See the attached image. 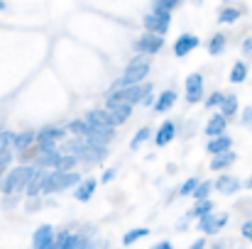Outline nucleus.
<instances>
[{"label": "nucleus", "mask_w": 252, "mask_h": 249, "mask_svg": "<svg viewBox=\"0 0 252 249\" xmlns=\"http://www.w3.org/2000/svg\"><path fill=\"white\" fill-rule=\"evenodd\" d=\"M34 168L37 166H32V164H20L17 168H7V173L0 178L2 195H7V193H22L25 186H27V181L32 178Z\"/></svg>", "instance_id": "1"}, {"label": "nucleus", "mask_w": 252, "mask_h": 249, "mask_svg": "<svg viewBox=\"0 0 252 249\" xmlns=\"http://www.w3.org/2000/svg\"><path fill=\"white\" fill-rule=\"evenodd\" d=\"M152 93V83H132V85H123L118 90H113L108 95V100H118V103H130V105H137L142 103L147 95Z\"/></svg>", "instance_id": "2"}, {"label": "nucleus", "mask_w": 252, "mask_h": 249, "mask_svg": "<svg viewBox=\"0 0 252 249\" xmlns=\"http://www.w3.org/2000/svg\"><path fill=\"white\" fill-rule=\"evenodd\" d=\"M86 125L91 127V135H98V137H103L105 142H110V139L115 137V130H113V125H110L105 110H88V112H86Z\"/></svg>", "instance_id": "3"}, {"label": "nucleus", "mask_w": 252, "mask_h": 249, "mask_svg": "<svg viewBox=\"0 0 252 249\" xmlns=\"http://www.w3.org/2000/svg\"><path fill=\"white\" fill-rule=\"evenodd\" d=\"M147 74H150V61H147L145 56H137V59H132V61L127 64L123 79L118 81V88H123V85H132V83H142L145 79H147Z\"/></svg>", "instance_id": "4"}, {"label": "nucleus", "mask_w": 252, "mask_h": 249, "mask_svg": "<svg viewBox=\"0 0 252 249\" xmlns=\"http://www.w3.org/2000/svg\"><path fill=\"white\" fill-rule=\"evenodd\" d=\"M228 225V213H206L198 218V230L203 235H218L223 227Z\"/></svg>", "instance_id": "5"}, {"label": "nucleus", "mask_w": 252, "mask_h": 249, "mask_svg": "<svg viewBox=\"0 0 252 249\" xmlns=\"http://www.w3.org/2000/svg\"><path fill=\"white\" fill-rule=\"evenodd\" d=\"M105 115H108L110 125H113V127H118V125H123V122H127V120H130V115H132V105H130V103L108 100V105H105Z\"/></svg>", "instance_id": "6"}, {"label": "nucleus", "mask_w": 252, "mask_h": 249, "mask_svg": "<svg viewBox=\"0 0 252 249\" xmlns=\"http://www.w3.org/2000/svg\"><path fill=\"white\" fill-rule=\"evenodd\" d=\"M142 25L147 32H155V34H164L171 25V12H147L142 17Z\"/></svg>", "instance_id": "7"}, {"label": "nucleus", "mask_w": 252, "mask_h": 249, "mask_svg": "<svg viewBox=\"0 0 252 249\" xmlns=\"http://www.w3.org/2000/svg\"><path fill=\"white\" fill-rule=\"evenodd\" d=\"M164 47V39H162V34H155V32H145L137 42H135V49L145 56V54H157L159 49Z\"/></svg>", "instance_id": "8"}, {"label": "nucleus", "mask_w": 252, "mask_h": 249, "mask_svg": "<svg viewBox=\"0 0 252 249\" xmlns=\"http://www.w3.org/2000/svg\"><path fill=\"white\" fill-rule=\"evenodd\" d=\"M240 188H243L240 178H235V176H230V173H220V176L213 181V191H218L220 195H235Z\"/></svg>", "instance_id": "9"}, {"label": "nucleus", "mask_w": 252, "mask_h": 249, "mask_svg": "<svg viewBox=\"0 0 252 249\" xmlns=\"http://www.w3.org/2000/svg\"><path fill=\"white\" fill-rule=\"evenodd\" d=\"M203 98V76L201 74H191L186 79V103L193 105Z\"/></svg>", "instance_id": "10"}, {"label": "nucleus", "mask_w": 252, "mask_h": 249, "mask_svg": "<svg viewBox=\"0 0 252 249\" xmlns=\"http://www.w3.org/2000/svg\"><path fill=\"white\" fill-rule=\"evenodd\" d=\"M54 227L52 225H39L32 235V249H47L52 242H54Z\"/></svg>", "instance_id": "11"}, {"label": "nucleus", "mask_w": 252, "mask_h": 249, "mask_svg": "<svg viewBox=\"0 0 252 249\" xmlns=\"http://www.w3.org/2000/svg\"><path fill=\"white\" fill-rule=\"evenodd\" d=\"M95 188H98V181H95V178H81V181L74 186V198H76L79 203H86V200L93 198Z\"/></svg>", "instance_id": "12"}, {"label": "nucleus", "mask_w": 252, "mask_h": 249, "mask_svg": "<svg viewBox=\"0 0 252 249\" xmlns=\"http://www.w3.org/2000/svg\"><path fill=\"white\" fill-rule=\"evenodd\" d=\"M198 47V37L196 34H181L176 42H174V54L181 59V56H186L189 52H193Z\"/></svg>", "instance_id": "13"}, {"label": "nucleus", "mask_w": 252, "mask_h": 249, "mask_svg": "<svg viewBox=\"0 0 252 249\" xmlns=\"http://www.w3.org/2000/svg\"><path fill=\"white\" fill-rule=\"evenodd\" d=\"M238 162V154L233 149L228 152H220V154H213V162H211V171H225Z\"/></svg>", "instance_id": "14"}, {"label": "nucleus", "mask_w": 252, "mask_h": 249, "mask_svg": "<svg viewBox=\"0 0 252 249\" xmlns=\"http://www.w3.org/2000/svg\"><path fill=\"white\" fill-rule=\"evenodd\" d=\"M44 173H47V168H34L32 178L27 181V186H25V191H22L27 198H32V195H39V193H42V181H44Z\"/></svg>", "instance_id": "15"}, {"label": "nucleus", "mask_w": 252, "mask_h": 249, "mask_svg": "<svg viewBox=\"0 0 252 249\" xmlns=\"http://www.w3.org/2000/svg\"><path fill=\"white\" fill-rule=\"evenodd\" d=\"M59 154H62V152H59L57 147H54V149H44V152H39V154H37L34 166H37V168H47V171H49V168H54L57 159H59Z\"/></svg>", "instance_id": "16"}, {"label": "nucleus", "mask_w": 252, "mask_h": 249, "mask_svg": "<svg viewBox=\"0 0 252 249\" xmlns=\"http://www.w3.org/2000/svg\"><path fill=\"white\" fill-rule=\"evenodd\" d=\"M225 130H228V120L218 112V115H213L211 120H208V125H206V135H208V139L211 137H218V135H225Z\"/></svg>", "instance_id": "17"}, {"label": "nucleus", "mask_w": 252, "mask_h": 249, "mask_svg": "<svg viewBox=\"0 0 252 249\" xmlns=\"http://www.w3.org/2000/svg\"><path fill=\"white\" fill-rule=\"evenodd\" d=\"M233 147V139L228 137V135H218V137H211L208 139V154L213 157V154H220V152H228Z\"/></svg>", "instance_id": "18"}, {"label": "nucleus", "mask_w": 252, "mask_h": 249, "mask_svg": "<svg viewBox=\"0 0 252 249\" xmlns=\"http://www.w3.org/2000/svg\"><path fill=\"white\" fill-rule=\"evenodd\" d=\"M174 137H176V125L167 120V122H162V127L157 130V135H155V142H157V147H167Z\"/></svg>", "instance_id": "19"}, {"label": "nucleus", "mask_w": 252, "mask_h": 249, "mask_svg": "<svg viewBox=\"0 0 252 249\" xmlns=\"http://www.w3.org/2000/svg\"><path fill=\"white\" fill-rule=\"evenodd\" d=\"M34 142H37V132H34V130H25V132H17V135H15V139H12V149L22 152V149L32 147Z\"/></svg>", "instance_id": "20"}, {"label": "nucleus", "mask_w": 252, "mask_h": 249, "mask_svg": "<svg viewBox=\"0 0 252 249\" xmlns=\"http://www.w3.org/2000/svg\"><path fill=\"white\" fill-rule=\"evenodd\" d=\"M64 137H66V130H59V127H44V130L37 132V142H52V144H57Z\"/></svg>", "instance_id": "21"}, {"label": "nucleus", "mask_w": 252, "mask_h": 249, "mask_svg": "<svg viewBox=\"0 0 252 249\" xmlns=\"http://www.w3.org/2000/svg\"><path fill=\"white\" fill-rule=\"evenodd\" d=\"M238 108H240V105H238V95L230 93V95H225L223 103H220V115H223L225 120H233V117L238 115Z\"/></svg>", "instance_id": "22"}, {"label": "nucleus", "mask_w": 252, "mask_h": 249, "mask_svg": "<svg viewBox=\"0 0 252 249\" xmlns=\"http://www.w3.org/2000/svg\"><path fill=\"white\" fill-rule=\"evenodd\" d=\"M213 208H216V205H213V200H211V198H203V200H196V205H193V208H191V210L186 213V218H189V220H198L201 215H206V213H211Z\"/></svg>", "instance_id": "23"}, {"label": "nucleus", "mask_w": 252, "mask_h": 249, "mask_svg": "<svg viewBox=\"0 0 252 249\" xmlns=\"http://www.w3.org/2000/svg\"><path fill=\"white\" fill-rule=\"evenodd\" d=\"M150 235V227H132L130 232H125L123 235V247H130V245H135V242H140L142 237H147Z\"/></svg>", "instance_id": "24"}, {"label": "nucleus", "mask_w": 252, "mask_h": 249, "mask_svg": "<svg viewBox=\"0 0 252 249\" xmlns=\"http://www.w3.org/2000/svg\"><path fill=\"white\" fill-rule=\"evenodd\" d=\"M174 103H176V93H174V90H164V93L157 98V103H155V112H167Z\"/></svg>", "instance_id": "25"}, {"label": "nucleus", "mask_w": 252, "mask_h": 249, "mask_svg": "<svg viewBox=\"0 0 252 249\" xmlns=\"http://www.w3.org/2000/svg\"><path fill=\"white\" fill-rule=\"evenodd\" d=\"M76 164H79V159L74 157V154H59V159H57V164H54V168L57 171H74L76 168Z\"/></svg>", "instance_id": "26"}, {"label": "nucleus", "mask_w": 252, "mask_h": 249, "mask_svg": "<svg viewBox=\"0 0 252 249\" xmlns=\"http://www.w3.org/2000/svg\"><path fill=\"white\" fill-rule=\"evenodd\" d=\"M211 191H213V183L211 181H198L196 188L191 191V195H193V200H203V198L211 195Z\"/></svg>", "instance_id": "27"}, {"label": "nucleus", "mask_w": 252, "mask_h": 249, "mask_svg": "<svg viewBox=\"0 0 252 249\" xmlns=\"http://www.w3.org/2000/svg\"><path fill=\"white\" fill-rule=\"evenodd\" d=\"M245 79H248V64H245V61H235V64H233V71H230V81L243 83Z\"/></svg>", "instance_id": "28"}, {"label": "nucleus", "mask_w": 252, "mask_h": 249, "mask_svg": "<svg viewBox=\"0 0 252 249\" xmlns=\"http://www.w3.org/2000/svg\"><path fill=\"white\" fill-rule=\"evenodd\" d=\"M240 15H243V10H238V7H225V10H220L218 22H220V25H230V22H235Z\"/></svg>", "instance_id": "29"}, {"label": "nucleus", "mask_w": 252, "mask_h": 249, "mask_svg": "<svg viewBox=\"0 0 252 249\" xmlns=\"http://www.w3.org/2000/svg\"><path fill=\"white\" fill-rule=\"evenodd\" d=\"M223 49H225V34H216L211 42H208V52L213 54V56H218V54H223Z\"/></svg>", "instance_id": "30"}, {"label": "nucleus", "mask_w": 252, "mask_h": 249, "mask_svg": "<svg viewBox=\"0 0 252 249\" xmlns=\"http://www.w3.org/2000/svg\"><path fill=\"white\" fill-rule=\"evenodd\" d=\"M74 137H86L88 132H91V127L86 125V120H74V122H69V127H66Z\"/></svg>", "instance_id": "31"}, {"label": "nucleus", "mask_w": 252, "mask_h": 249, "mask_svg": "<svg viewBox=\"0 0 252 249\" xmlns=\"http://www.w3.org/2000/svg\"><path fill=\"white\" fill-rule=\"evenodd\" d=\"M181 0H152V12H171Z\"/></svg>", "instance_id": "32"}, {"label": "nucleus", "mask_w": 252, "mask_h": 249, "mask_svg": "<svg viewBox=\"0 0 252 249\" xmlns=\"http://www.w3.org/2000/svg\"><path fill=\"white\" fill-rule=\"evenodd\" d=\"M150 135H152V130H150V127H142V130H137V135L132 137L130 147H132V149H140V147H142V144L150 139Z\"/></svg>", "instance_id": "33"}, {"label": "nucleus", "mask_w": 252, "mask_h": 249, "mask_svg": "<svg viewBox=\"0 0 252 249\" xmlns=\"http://www.w3.org/2000/svg\"><path fill=\"white\" fill-rule=\"evenodd\" d=\"M196 183H198V178H186L181 186H179V191H176V195H191V191L196 188Z\"/></svg>", "instance_id": "34"}, {"label": "nucleus", "mask_w": 252, "mask_h": 249, "mask_svg": "<svg viewBox=\"0 0 252 249\" xmlns=\"http://www.w3.org/2000/svg\"><path fill=\"white\" fill-rule=\"evenodd\" d=\"M44 208V200H42V195H32V198H27V213H37V210H42Z\"/></svg>", "instance_id": "35"}, {"label": "nucleus", "mask_w": 252, "mask_h": 249, "mask_svg": "<svg viewBox=\"0 0 252 249\" xmlns=\"http://www.w3.org/2000/svg\"><path fill=\"white\" fill-rule=\"evenodd\" d=\"M17 203H20V193H7V195H2V208H5V210H12Z\"/></svg>", "instance_id": "36"}, {"label": "nucleus", "mask_w": 252, "mask_h": 249, "mask_svg": "<svg viewBox=\"0 0 252 249\" xmlns=\"http://www.w3.org/2000/svg\"><path fill=\"white\" fill-rule=\"evenodd\" d=\"M71 235V230H64V232H59V235H54V242L49 245L47 249H62L64 247V242H66V237Z\"/></svg>", "instance_id": "37"}, {"label": "nucleus", "mask_w": 252, "mask_h": 249, "mask_svg": "<svg viewBox=\"0 0 252 249\" xmlns=\"http://www.w3.org/2000/svg\"><path fill=\"white\" fill-rule=\"evenodd\" d=\"M223 98H225V93H220V90H216L213 95H208V100H206V108H220V103H223Z\"/></svg>", "instance_id": "38"}, {"label": "nucleus", "mask_w": 252, "mask_h": 249, "mask_svg": "<svg viewBox=\"0 0 252 249\" xmlns=\"http://www.w3.org/2000/svg\"><path fill=\"white\" fill-rule=\"evenodd\" d=\"M240 232H243V237H245L248 242H252V220H248V222H243Z\"/></svg>", "instance_id": "39"}, {"label": "nucleus", "mask_w": 252, "mask_h": 249, "mask_svg": "<svg viewBox=\"0 0 252 249\" xmlns=\"http://www.w3.org/2000/svg\"><path fill=\"white\" fill-rule=\"evenodd\" d=\"M115 173H118L115 168H105V171H103V176H100V183H110V181L115 178Z\"/></svg>", "instance_id": "40"}, {"label": "nucleus", "mask_w": 252, "mask_h": 249, "mask_svg": "<svg viewBox=\"0 0 252 249\" xmlns=\"http://www.w3.org/2000/svg\"><path fill=\"white\" fill-rule=\"evenodd\" d=\"M150 249H174V245H171L169 240H162V242H157L155 247H150Z\"/></svg>", "instance_id": "41"}, {"label": "nucleus", "mask_w": 252, "mask_h": 249, "mask_svg": "<svg viewBox=\"0 0 252 249\" xmlns=\"http://www.w3.org/2000/svg\"><path fill=\"white\" fill-rule=\"evenodd\" d=\"M189 249H206V237H198Z\"/></svg>", "instance_id": "42"}, {"label": "nucleus", "mask_w": 252, "mask_h": 249, "mask_svg": "<svg viewBox=\"0 0 252 249\" xmlns=\"http://www.w3.org/2000/svg\"><path fill=\"white\" fill-rule=\"evenodd\" d=\"M243 52H245V54H252V37H248V39L243 42Z\"/></svg>", "instance_id": "43"}, {"label": "nucleus", "mask_w": 252, "mask_h": 249, "mask_svg": "<svg viewBox=\"0 0 252 249\" xmlns=\"http://www.w3.org/2000/svg\"><path fill=\"white\" fill-rule=\"evenodd\" d=\"M243 122H245V125H250L252 122V108H248V110L243 112Z\"/></svg>", "instance_id": "44"}, {"label": "nucleus", "mask_w": 252, "mask_h": 249, "mask_svg": "<svg viewBox=\"0 0 252 249\" xmlns=\"http://www.w3.org/2000/svg\"><path fill=\"white\" fill-rule=\"evenodd\" d=\"M211 249H225V242H223V240H218V242H213V247Z\"/></svg>", "instance_id": "45"}, {"label": "nucleus", "mask_w": 252, "mask_h": 249, "mask_svg": "<svg viewBox=\"0 0 252 249\" xmlns=\"http://www.w3.org/2000/svg\"><path fill=\"white\" fill-rule=\"evenodd\" d=\"M243 188H248V191H252V173H250V176H248V181L243 183Z\"/></svg>", "instance_id": "46"}, {"label": "nucleus", "mask_w": 252, "mask_h": 249, "mask_svg": "<svg viewBox=\"0 0 252 249\" xmlns=\"http://www.w3.org/2000/svg\"><path fill=\"white\" fill-rule=\"evenodd\" d=\"M193 2H196V5H201V2H203V0H193Z\"/></svg>", "instance_id": "47"}, {"label": "nucleus", "mask_w": 252, "mask_h": 249, "mask_svg": "<svg viewBox=\"0 0 252 249\" xmlns=\"http://www.w3.org/2000/svg\"><path fill=\"white\" fill-rule=\"evenodd\" d=\"M2 7H5V2H2V0H0V10H2Z\"/></svg>", "instance_id": "48"}, {"label": "nucleus", "mask_w": 252, "mask_h": 249, "mask_svg": "<svg viewBox=\"0 0 252 249\" xmlns=\"http://www.w3.org/2000/svg\"><path fill=\"white\" fill-rule=\"evenodd\" d=\"M0 132H2V127H0Z\"/></svg>", "instance_id": "49"}, {"label": "nucleus", "mask_w": 252, "mask_h": 249, "mask_svg": "<svg viewBox=\"0 0 252 249\" xmlns=\"http://www.w3.org/2000/svg\"><path fill=\"white\" fill-rule=\"evenodd\" d=\"M225 2H228V0H225Z\"/></svg>", "instance_id": "50"}, {"label": "nucleus", "mask_w": 252, "mask_h": 249, "mask_svg": "<svg viewBox=\"0 0 252 249\" xmlns=\"http://www.w3.org/2000/svg\"><path fill=\"white\" fill-rule=\"evenodd\" d=\"M240 249H243V247H240Z\"/></svg>", "instance_id": "51"}]
</instances>
